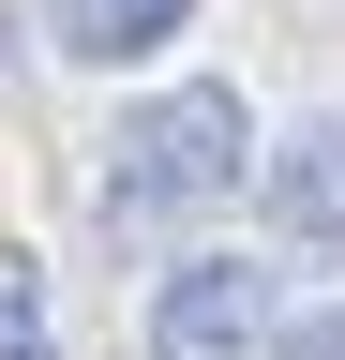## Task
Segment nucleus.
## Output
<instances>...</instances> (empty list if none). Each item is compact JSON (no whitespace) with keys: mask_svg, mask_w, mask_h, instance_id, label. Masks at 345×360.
<instances>
[{"mask_svg":"<svg viewBox=\"0 0 345 360\" xmlns=\"http://www.w3.org/2000/svg\"><path fill=\"white\" fill-rule=\"evenodd\" d=\"M255 165H271V150H255V105H240L226 75H181V90H150V105L105 135V210H136V225L226 210Z\"/></svg>","mask_w":345,"mask_h":360,"instance_id":"nucleus-1","label":"nucleus"},{"mask_svg":"<svg viewBox=\"0 0 345 360\" xmlns=\"http://www.w3.org/2000/svg\"><path fill=\"white\" fill-rule=\"evenodd\" d=\"M285 345V270L255 255H181L150 285V360H271Z\"/></svg>","mask_w":345,"mask_h":360,"instance_id":"nucleus-2","label":"nucleus"},{"mask_svg":"<svg viewBox=\"0 0 345 360\" xmlns=\"http://www.w3.org/2000/svg\"><path fill=\"white\" fill-rule=\"evenodd\" d=\"M0 360H60V315H46V255L0 240Z\"/></svg>","mask_w":345,"mask_h":360,"instance_id":"nucleus-5","label":"nucleus"},{"mask_svg":"<svg viewBox=\"0 0 345 360\" xmlns=\"http://www.w3.org/2000/svg\"><path fill=\"white\" fill-rule=\"evenodd\" d=\"M255 210H271V240H285V255H330V270H345V105H315V120H285V135H271Z\"/></svg>","mask_w":345,"mask_h":360,"instance_id":"nucleus-3","label":"nucleus"},{"mask_svg":"<svg viewBox=\"0 0 345 360\" xmlns=\"http://www.w3.org/2000/svg\"><path fill=\"white\" fill-rule=\"evenodd\" d=\"M195 30V0H46V45H60V60H165V45H181Z\"/></svg>","mask_w":345,"mask_h":360,"instance_id":"nucleus-4","label":"nucleus"},{"mask_svg":"<svg viewBox=\"0 0 345 360\" xmlns=\"http://www.w3.org/2000/svg\"><path fill=\"white\" fill-rule=\"evenodd\" d=\"M271 360H345V300H315V315H285V345Z\"/></svg>","mask_w":345,"mask_h":360,"instance_id":"nucleus-6","label":"nucleus"}]
</instances>
